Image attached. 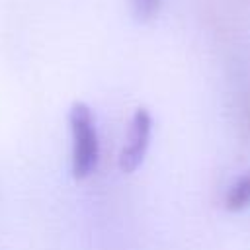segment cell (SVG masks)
Wrapping results in <instances>:
<instances>
[{"label":"cell","mask_w":250,"mask_h":250,"mask_svg":"<svg viewBox=\"0 0 250 250\" xmlns=\"http://www.w3.org/2000/svg\"><path fill=\"white\" fill-rule=\"evenodd\" d=\"M150 135H152V115L148 113V109L139 107L131 119L127 141L119 152L121 172H133L141 166L150 145Z\"/></svg>","instance_id":"obj_2"},{"label":"cell","mask_w":250,"mask_h":250,"mask_svg":"<svg viewBox=\"0 0 250 250\" xmlns=\"http://www.w3.org/2000/svg\"><path fill=\"white\" fill-rule=\"evenodd\" d=\"M162 6V0H131V8H133V14L139 21H148L152 20L158 10Z\"/></svg>","instance_id":"obj_4"},{"label":"cell","mask_w":250,"mask_h":250,"mask_svg":"<svg viewBox=\"0 0 250 250\" xmlns=\"http://www.w3.org/2000/svg\"><path fill=\"white\" fill-rule=\"evenodd\" d=\"M225 205L229 211H240L250 205V172L242 174L230 184L225 195Z\"/></svg>","instance_id":"obj_3"},{"label":"cell","mask_w":250,"mask_h":250,"mask_svg":"<svg viewBox=\"0 0 250 250\" xmlns=\"http://www.w3.org/2000/svg\"><path fill=\"white\" fill-rule=\"evenodd\" d=\"M70 125V170L76 180L94 174L100 162V135L92 109L84 102L72 104L68 111Z\"/></svg>","instance_id":"obj_1"}]
</instances>
